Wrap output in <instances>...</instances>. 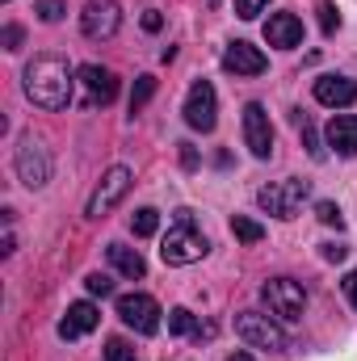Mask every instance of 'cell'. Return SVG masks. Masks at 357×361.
Masks as SVG:
<instances>
[{
    "mask_svg": "<svg viewBox=\"0 0 357 361\" xmlns=\"http://www.w3.org/2000/svg\"><path fill=\"white\" fill-rule=\"evenodd\" d=\"M13 169H17V177L25 189H42L51 173H55V164H51V152L34 139V135H21V143H17V156H13Z\"/></svg>",
    "mask_w": 357,
    "mask_h": 361,
    "instance_id": "8992f818",
    "label": "cell"
},
{
    "mask_svg": "<svg viewBox=\"0 0 357 361\" xmlns=\"http://www.w3.org/2000/svg\"><path fill=\"white\" fill-rule=\"evenodd\" d=\"M223 68L231 76H261L269 68V59L261 55V47H253V42H231L223 51Z\"/></svg>",
    "mask_w": 357,
    "mask_h": 361,
    "instance_id": "4fadbf2b",
    "label": "cell"
},
{
    "mask_svg": "<svg viewBox=\"0 0 357 361\" xmlns=\"http://www.w3.org/2000/svg\"><path fill=\"white\" fill-rule=\"evenodd\" d=\"M328 147L341 156H357V114H337L328 122Z\"/></svg>",
    "mask_w": 357,
    "mask_h": 361,
    "instance_id": "e0dca14e",
    "label": "cell"
},
{
    "mask_svg": "<svg viewBox=\"0 0 357 361\" xmlns=\"http://www.w3.org/2000/svg\"><path fill=\"white\" fill-rule=\"evenodd\" d=\"M307 193H311V185L298 177H286V180H273L265 189H257V206L273 214V219H294L298 214V206L307 202Z\"/></svg>",
    "mask_w": 357,
    "mask_h": 361,
    "instance_id": "5b68a950",
    "label": "cell"
},
{
    "mask_svg": "<svg viewBox=\"0 0 357 361\" xmlns=\"http://www.w3.org/2000/svg\"><path fill=\"white\" fill-rule=\"evenodd\" d=\"M21 38H25V34H21V25H4V30H0L4 51H17V47H21Z\"/></svg>",
    "mask_w": 357,
    "mask_h": 361,
    "instance_id": "f546056e",
    "label": "cell"
},
{
    "mask_svg": "<svg viewBox=\"0 0 357 361\" xmlns=\"http://www.w3.org/2000/svg\"><path fill=\"white\" fill-rule=\"evenodd\" d=\"M315 214H320V223H324V227H341V210H337L332 202H320V206H315Z\"/></svg>",
    "mask_w": 357,
    "mask_h": 361,
    "instance_id": "f1b7e54d",
    "label": "cell"
},
{
    "mask_svg": "<svg viewBox=\"0 0 357 361\" xmlns=\"http://www.w3.org/2000/svg\"><path fill=\"white\" fill-rule=\"evenodd\" d=\"M4 4H8V0H4Z\"/></svg>",
    "mask_w": 357,
    "mask_h": 361,
    "instance_id": "d590c367",
    "label": "cell"
},
{
    "mask_svg": "<svg viewBox=\"0 0 357 361\" xmlns=\"http://www.w3.org/2000/svg\"><path fill=\"white\" fill-rule=\"evenodd\" d=\"M160 25H164V17H160L156 8H147V13H143V30H152V34H156Z\"/></svg>",
    "mask_w": 357,
    "mask_h": 361,
    "instance_id": "d6a6232c",
    "label": "cell"
},
{
    "mask_svg": "<svg viewBox=\"0 0 357 361\" xmlns=\"http://www.w3.org/2000/svg\"><path fill=\"white\" fill-rule=\"evenodd\" d=\"M105 361H139V357H135V349L126 341L114 336V341H105Z\"/></svg>",
    "mask_w": 357,
    "mask_h": 361,
    "instance_id": "d4e9b609",
    "label": "cell"
},
{
    "mask_svg": "<svg viewBox=\"0 0 357 361\" xmlns=\"http://www.w3.org/2000/svg\"><path fill=\"white\" fill-rule=\"evenodd\" d=\"M118 25H122L118 0H89L85 13H80V30H85L89 42H109L118 34Z\"/></svg>",
    "mask_w": 357,
    "mask_h": 361,
    "instance_id": "9c48e42d",
    "label": "cell"
},
{
    "mask_svg": "<svg viewBox=\"0 0 357 361\" xmlns=\"http://www.w3.org/2000/svg\"><path fill=\"white\" fill-rule=\"evenodd\" d=\"M152 92H156V80H152V76H139V85L131 92V114H139V109L152 101Z\"/></svg>",
    "mask_w": 357,
    "mask_h": 361,
    "instance_id": "cb8c5ba5",
    "label": "cell"
},
{
    "mask_svg": "<svg viewBox=\"0 0 357 361\" xmlns=\"http://www.w3.org/2000/svg\"><path fill=\"white\" fill-rule=\"evenodd\" d=\"M227 361H257V357H253V353H244V349H236V353H231Z\"/></svg>",
    "mask_w": 357,
    "mask_h": 361,
    "instance_id": "836d02e7",
    "label": "cell"
},
{
    "mask_svg": "<svg viewBox=\"0 0 357 361\" xmlns=\"http://www.w3.org/2000/svg\"><path fill=\"white\" fill-rule=\"evenodd\" d=\"M97 324H101V311H97L92 302H72L68 315L59 319V336H63V341H80V336H89Z\"/></svg>",
    "mask_w": 357,
    "mask_h": 361,
    "instance_id": "2e32d148",
    "label": "cell"
},
{
    "mask_svg": "<svg viewBox=\"0 0 357 361\" xmlns=\"http://www.w3.org/2000/svg\"><path fill=\"white\" fill-rule=\"evenodd\" d=\"M269 0H236V17H244V21H253L257 13H265Z\"/></svg>",
    "mask_w": 357,
    "mask_h": 361,
    "instance_id": "83f0119b",
    "label": "cell"
},
{
    "mask_svg": "<svg viewBox=\"0 0 357 361\" xmlns=\"http://www.w3.org/2000/svg\"><path fill=\"white\" fill-rule=\"evenodd\" d=\"M231 231H236V240H240V244H257V240L265 235V227H261V223H253V219H244V214H236V219H231Z\"/></svg>",
    "mask_w": 357,
    "mask_h": 361,
    "instance_id": "7402d4cb",
    "label": "cell"
},
{
    "mask_svg": "<svg viewBox=\"0 0 357 361\" xmlns=\"http://www.w3.org/2000/svg\"><path fill=\"white\" fill-rule=\"evenodd\" d=\"M85 286H89L92 298H105V294H114V281H109L105 273H89V277H85Z\"/></svg>",
    "mask_w": 357,
    "mask_h": 361,
    "instance_id": "484cf974",
    "label": "cell"
},
{
    "mask_svg": "<svg viewBox=\"0 0 357 361\" xmlns=\"http://www.w3.org/2000/svg\"><path fill=\"white\" fill-rule=\"evenodd\" d=\"M185 122L193 130H202V135L214 130V122H219V97H214V89L206 80H198L189 89V97H185Z\"/></svg>",
    "mask_w": 357,
    "mask_h": 361,
    "instance_id": "8fae6325",
    "label": "cell"
},
{
    "mask_svg": "<svg viewBox=\"0 0 357 361\" xmlns=\"http://www.w3.org/2000/svg\"><path fill=\"white\" fill-rule=\"evenodd\" d=\"M315 101L328 109H349L357 101V80L349 76H320L315 80Z\"/></svg>",
    "mask_w": 357,
    "mask_h": 361,
    "instance_id": "5bb4252c",
    "label": "cell"
},
{
    "mask_svg": "<svg viewBox=\"0 0 357 361\" xmlns=\"http://www.w3.org/2000/svg\"><path fill=\"white\" fill-rule=\"evenodd\" d=\"M341 286H345V298H349V307H353V311H357V269L349 273V277H345Z\"/></svg>",
    "mask_w": 357,
    "mask_h": 361,
    "instance_id": "1f68e13d",
    "label": "cell"
},
{
    "mask_svg": "<svg viewBox=\"0 0 357 361\" xmlns=\"http://www.w3.org/2000/svg\"><path fill=\"white\" fill-rule=\"evenodd\" d=\"M156 227H160V214H156L152 206H143V210H135V214H131V231H135V235H143V240H147V235H156Z\"/></svg>",
    "mask_w": 357,
    "mask_h": 361,
    "instance_id": "ffe728a7",
    "label": "cell"
},
{
    "mask_svg": "<svg viewBox=\"0 0 357 361\" xmlns=\"http://www.w3.org/2000/svg\"><path fill=\"white\" fill-rule=\"evenodd\" d=\"M206 252H210L206 231L193 223L189 210H177V223L169 227V235H164V244H160L164 265H193V261H202Z\"/></svg>",
    "mask_w": 357,
    "mask_h": 361,
    "instance_id": "7a4b0ae2",
    "label": "cell"
},
{
    "mask_svg": "<svg viewBox=\"0 0 357 361\" xmlns=\"http://www.w3.org/2000/svg\"><path fill=\"white\" fill-rule=\"evenodd\" d=\"M265 42L277 47V51L298 47V42H303V21H298L294 13H273V17L265 21Z\"/></svg>",
    "mask_w": 357,
    "mask_h": 361,
    "instance_id": "9a60e30c",
    "label": "cell"
},
{
    "mask_svg": "<svg viewBox=\"0 0 357 361\" xmlns=\"http://www.w3.org/2000/svg\"><path fill=\"white\" fill-rule=\"evenodd\" d=\"M169 332L173 336H210V328H202L198 319H193V311H185V307H177V311H169Z\"/></svg>",
    "mask_w": 357,
    "mask_h": 361,
    "instance_id": "d6986e66",
    "label": "cell"
},
{
    "mask_svg": "<svg viewBox=\"0 0 357 361\" xmlns=\"http://www.w3.org/2000/svg\"><path fill=\"white\" fill-rule=\"evenodd\" d=\"M76 80H80V89H85V105H89V109L109 105V101L118 97V76H114L109 68H101V63H85V68L76 72Z\"/></svg>",
    "mask_w": 357,
    "mask_h": 361,
    "instance_id": "7c38bea8",
    "label": "cell"
},
{
    "mask_svg": "<svg viewBox=\"0 0 357 361\" xmlns=\"http://www.w3.org/2000/svg\"><path fill=\"white\" fill-rule=\"evenodd\" d=\"M63 13H68L63 0H38V17H42V21H59Z\"/></svg>",
    "mask_w": 357,
    "mask_h": 361,
    "instance_id": "4316f807",
    "label": "cell"
},
{
    "mask_svg": "<svg viewBox=\"0 0 357 361\" xmlns=\"http://www.w3.org/2000/svg\"><path fill=\"white\" fill-rule=\"evenodd\" d=\"M105 257H109V265L122 273V277H131V281H139L143 273H147V261H143V252L139 248H126V244H109L105 248Z\"/></svg>",
    "mask_w": 357,
    "mask_h": 361,
    "instance_id": "ac0fdd59",
    "label": "cell"
},
{
    "mask_svg": "<svg viewBox=\"0 0 357 361\" xmlns=\"http://www.w3.org/2000/svg\"><path fill=\"white\" fill-rule=\"evenodd\" d=\"M244 143L257 160H269L273 156V126H269V114L261 101H248L244 105Z\"/></svg>",
    "mask_w": 357,
    "mask_h": 361,
    "instance_id": "30bf717a",
    "label": "cell"
},
{
    "mask_svg": "<svg viewBox=\"0 0 357 361\" xmlns=\"http://www.w3.org/2000/svg\"><path fill=\"white\" fill-rule=\"evenodd\" d=\"M206 8H219V0H206Z\"/></svg>",
    "mask_w": 357,
    "mask_h": 361,
    "instance_id": "e575fe53",
    "label": "cell"
},
{
    "mask_svg": "<svg viewBox=\"0 0 357 361\" xmlns=\"http://www.w3.org/2000/svg\"><path fill=\"white\" fill-rule=\"evenodd\" d=\"M160 302L152 298V294H122L118 298V319L126 324V328H135L139 336H152V332H160Z\"/></svg>",
    "mask_w": 357,
    "mask_h": 361,
    "instance_id": "52a82bcc",
    "label": "cell"
},
{
    "mask_svg": "<svg viewBox=\"0 0 357 361\" xmlns=\"http://www.w3.org/2000/svg\"><path fill=\"white\" fill-rule=\"evenodd\" d=\"M236 336L253 349H269V353H286L290 349V336L282 332L277 319H269L261 311H240L236 315Z\"/></svg>",
    "mask_w": 357,
    "mask_h": 361,
    "instance_id": "3957f363",
    "label": "cell"
},
{
    "mask_svg": "<svg viewBox=\"0 0 357 361\" xmlns=\"http://www.w3.org/2000/svg\"><path fill=\"white\" fill-rule=\"evenodd\" d=\"M294 126H298V135H303V143H307L311 160H324V147H320V135H315L311 118H307V114H298V118H294Z\"/></svg>",
    "mask_w": 357,
    "mask_h": 361,
    "instance_id": "44dd1931",
    "label": "cell"
},
{
    "mask_svg": "<svg viewBox=\"0 0 357 361\" xmlns=\"http://www.w3.org/2000/svg\"><path fill=\"white\" fill-rule=\"evenodd\" d=\"M131 185H135V177H131V169L126 164H114L105 177H101V185L92 189V197H89V206H85V214L89 219H101V214H109L126 193H131Z\"/></svg>",
    "mask_w": 357,
    "mask_h": 361,
    "instance_id": "ba28073f",
    "label": "cell"
},
{
    "mask_svg": "<svg viewBox=\"0 0 357 361\" xmlns=\"http://www.w3.org/2000/svg\"><path fill=\"white\" fill-rule=\"evenodd\" d=\"M76 72L63 55L47 51V55H34V63H25L21 72V85H25V97L38 105V109H68L72 105V92H76Z\"/></svg>",
    "mask_w": 357,
    "mask_h": 361,
    "instance_id": "6da1fadb",
    "label": "cell"
},
{
    "mask_svg": "<svg viewBox=\"0 0 357 361\" xmlns=\"http://www.w3.org/2000/svg\"><path fill=\"white\" fill-rule=\"evenodd\" d=\"M345 252H349L345 244H324V248H320V257H324V261H345Z\"/></svg>",
    "mask_w": 357,
    "mask_h": 361,
    "instance_id": "4dcf8cb0",
    "label": "cell"
},
{
    "mask_svg": "<svg viewBox=\"0 0 357 361\" xmlns=\"http://www.w3.org/2000/svg\"><path fill=\"white\" fill-rule=\"evenodd\" d=\"M315 13H320V30L332 38V34L341 30V13H337V4H332V0H320V8H315Z\"/></svg>",
    "mask_w": 357,
    "mask_h": 361,
    "instance_id": "603a6c76",
    "label": "cell"
},
{
    "mask_svg": "<svg viewBox=\"0 0 357 361\" xmlns=\"http://www.w3.org/2000/svg\"><path fill=\"white\" fill-rule=\"evenodd\" d=\"M261 298H265L269 315H277L282 324H294L307 311V290L294 277H269L265 286H261Z\"/></svg>",
    "mask_w": 357,
    "mask_h": 361,
    "instance_id": "277c9868",
    "label": "cell"
}]
</instances>
